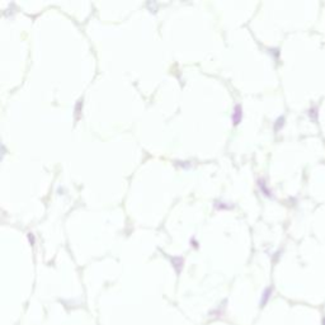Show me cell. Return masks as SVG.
<instances>
[{
  "instance_id": "6da1fadb",
  "label": "cell",
  "mask_w": 325,
  "mask_h": 325,
  "mask_svg": "<svg viewBox=\"0 0 325 325\" xmlns=\"http://www.w3.org/2000/svg\"><path fill=\"white\" fill-rule=\"evenodd\" d=\"M241 117H243V112H241V105L240 104H236L234 111H233V116H231V121H233V125L236 126L240 123L241 121Z\"/></svg>"
}]
</instances>
